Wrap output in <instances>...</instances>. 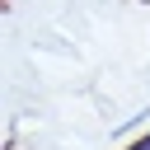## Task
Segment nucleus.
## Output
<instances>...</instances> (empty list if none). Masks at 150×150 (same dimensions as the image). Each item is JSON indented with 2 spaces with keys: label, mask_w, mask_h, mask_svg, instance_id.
Listing matches in <instances>:
<instances>
[{
  "label": "nucleus",
  "mask_w": 150,
  "mask_h": 150,
  "mask_svg": "<svg viewBox=\"0 0 150 150\" xmlns=\"http://www.w3.org/2000/svg\"><path fill=\"white\" fill-rule=\"evenodd\" d=\"M131 150H150V136H145V141H136V145H131Z\"/></svg>",
  "instance_id": "nucleus-1"
}]
</instances>
